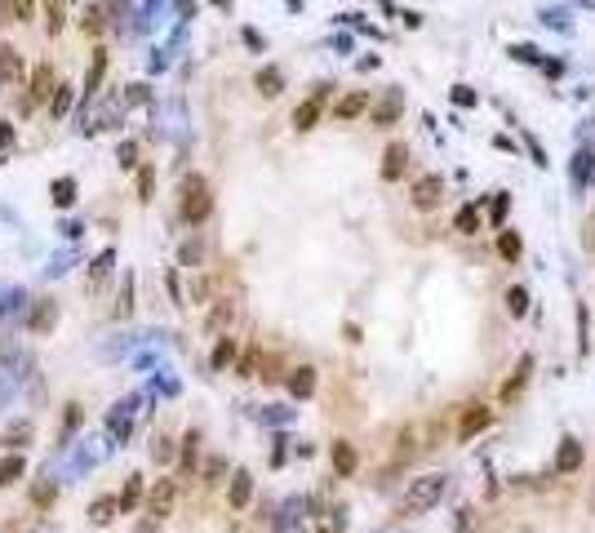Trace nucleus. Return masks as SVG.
I'll return each instance as SVG.
<instances>
[{
    "label": "nucleus",
    "mask_w": 595,
    "mask_h": 533,
    "mask_svg": "<svg viewBox=\"0 0 595 533\" xmlns=\"http://www.w3.org/2000/svg\"><path fill=\"white\" fill-rule=\"evenodd\" d=\"M444 489H449V476H440V471L436 476H418L400 498V515H426L444 498Z\"/></svg>",
    "instance_id": "nucleus-2"
},
{
    "label": "nucleus",
    "mask_w": 595,
    "mask_h": 533,
    "mask_svg": "<svg viewBox=\"0 0 595 533\" xmlns=\"http://www.w3.org/2000/svg\"><path fill=\"white\" fill-rule=\"evenodd\" d=\"M196 466H200V431H187L183 436V471L196 476Z\"/></svg>",
    "instance_id": "nucleus-20"
},
{
    "label": "nucleus",
    "mask_w": 595,
    "mask_h": 533,
    "mask_svg": "<svg viewBox=\"0 0 595 533\" xmlns=\"http://www.w3.org/2000/svg\"><path fill=\"white\" fill-rule=\"evenodd\" d=\"M72 200H76V182H72V178H58V182H54V205L67 209Z\"/></svg>",
    "instance_id": "nucleus-30"
},
{
    "label": "nucleus",
    "mask_w": 595,
    "mask_h": 533,
    "mask_svg": "<svg viewBox=\"0 0 595 533\" xmlns=\"http://www.w3.org/2000/svg\"><path fill=\"white\" fill-rule=\"evenodd\" d=\"M360 111H369V94H346V98H338V103H334L338 120H356Z\"/></svg>",
    "instance_id": "nucleus-18"
},
{
    "label": "nucleus",
    "mask_w": 595,
    "mask_h": 533,
    "mask_svg": "<svg viewBox=\"0 0 595 533\" xmlns=\"http://www.w3.org/2000/svg\"><path fill=\"white\" fill-rule=\"evenodd\" d=\"M152 458H156V462H169V458H174V440H169V436H156Z\"/></svg>",
    "instance_id": "nucleus-35"
},
{
    "label": "nucleus",
    "mask_w": 595,
    "mask_h": 533,
    "mask_svg": "<svg viewBox=\"0 0 595 533\" xmlns=\"http://www.w3.org/2000/svg\"><path fill=\"white\" fill-rule=\"evenodd\" d=\"M236 311H240V303L236 298H213V307H209V315H205V333L209 338H222V333H231V325H236Z\"/></svg>",
    "instance_id": "nucleus-3"
},
{
    "label": "nucleus",
    "mask_w": 595,
    "mask_h": 533,
    "mask_svg": "<svg viewBox=\"0 0 595 533\" xmlns=\"http://www.w3.org/2000/svg\"><path fill=\"white\" fill-rule=\"evenodd\" d=\"M31 94H27V107H36V103H49V98H54V72H49V62H40L36 72H31V85H27Z\"/></svg>",
    "instance_id": "nucleus-9"
},
{
    "label": "nucleus",
    "mask_w": 595,
    "mask_h": 533,
    "mask_svg": "<svg viewBox=\"0 0 595 533\" xmlns=\"http://www.w3.org/2000/svg\"><path fill=\"white\" fill-rule=\"evenodd\" d=\"M67 111H72V85H58V89H54V116L62 120Z\"/></svg>",
    "instance_id": "nucleus-33"
},
{
    "label": "nucleus",
    "mask_w": 595,
    "mask_h": 533,
    "mask_svg": "<svg viewBox=\"0 0 595 533\" xmlns=\"http://www.w3.org/2000/svg\"><path fill=\"white\" fill-rule=\"evenodd\" d=\"M320 111H324V98L320 94H311L307 103H298V111H293V129L298 133H307V129H316V120H320Z\"/></svg>",
    "instance_id": "nucleus-12"
},
{
    "label": "nucleus",
    "mask_w": 595,
    "mask_h": 533,
    "mask_svg": "<svg viewBox=\"0 0 595 533\" xmlns=\"http://www.w3.org/2000/svg\"><path fill=\"white\" fill-rule=\"evenodd\" d=\"M458 533H475V511H471V507L458 511Z\"/></svg>",
    "instance_id": "nucleus-40"
},
{
    "label": "nucleus",
    "mask_w": 595,
    "mask_h": 533,
    "mask_svg": "<svg viewBox=\"0 0 595 533\" xmlns=\"http://www.w3.org/2000/svg\"><path fill=\"white\" fill-rule=\"evenodd\" d=\"M213 285H218V280H213V276H191V293H187V303H205V298L213 293Z\"/></svg>",
    "instance_id": "nucleus-28"
},
{
    "label": "nucleus",
    "mask_w": 595,
    "mask_h": 533,
    "mask_svg": "<svg viewBox=\"0 0 595 533\" xmlns=\"http://www.w3.org/2000/svg\"><path fill=\"white\" fill-rule=\"evenodd\" d=\"M103 72H107V58H103V54H94V72H89V80H85V89H80L85 98L98 89V80H103Z\"/></svg>",
    "instance_id": "nucleus-32"
},
{
    "label": "nucleus",
    "mask_w": 595,
    "mask_h": 533,
    "mask_svg": "<svg viewBox=\"0 0 595 533\" xmlns=\"http://www.w3.org/2000/svg\"><path fill=\"white\" fill-rule=\"evenodd\" d=\"M45 5H49V0H45Z\"/></svg>",
    "instance_id": "nucleus-49"
},
{
    "label": "nucleus",
    "mask_w": 595,
    "mask_h": 533,
    "mask_svg": "<svg viewBox=\"0 0 595 533\" xmlns=\"http://www.w3.org/2000/svg\"><path fill=\"white\" fill-rule=\"evenodd\" d=\"M400 111H404V94H400V89H387V94H382V103H373V107H369V120H373L378 129H387V125L400 120Z\"/></svg>",
    "instance_id": "nucleus-5"
},
{
    "label": "nucleus",
    "mask_w": 595,
    "mask_h": 533,
    "mask_svg": "<svg viewBox=\"0 0 595 533\" xmlns=\"http://www.w3.org/2000/svg\"><path fill=\"white\" fill-rule=\"evenodd\" d=\"M249 498H254V476L240 466V471H231V485H227V507H231V511H244V507H249Z\"/></svg>",
    "instance_id": "nucleus-7"
},
{
    "label": "nucleus",
    "mask_w": 595,
    "mask_h": 533,
    "mask_svg": "<svg viewBox=\"0 0 595 533\" xmlns=\"http://www.w3.org/2000/svg\"><path fill=\"white\" fill-rule=\"evenodd\" d=\"M311 391H316V369H311V364H298V369H289V395H293V400H307Z\"/></svg>",
    "instance_id": "nucleus-15"
},
{
    "label": "nucleus",
    "mask_w": 595,
    "mask_h": 533,
    "mask_svg": "<svg viewBox=\"0 0 595 533\" xmlns=\"http://www.w3.org/2000/svg\"><path fill=\"white\" fill-rule=\"evenodd\" d=\"M205 254H209L205 236H187L183 245H178V266H187V271H200V266H205Z\"/></svg>",
    "instance_id": "nucleus-11"
},
{
    "label": "nucleus",
    "mask_w": 595,
    "mask_h": 533,
    "mask_svg": "<svg viewBox=\"0 0 595 533\" xmlns=\"http://www.w3.org/2000/svg\"><path fill=\"white\" fill-rule=\"evenodd\" d=\"M23 72V58H18V49H9V45H0V89L13 85Z\"/></svg>",
    "instance_id": "nucleus-17"
},
{
    "label": "nucleus",
    "mask_w": 595,
    "mask_h": 533,
    "mask_svg": "<svg viewBox=\"0 0 595 533\" xmlns=\"http://www.w3.org/2000/svg\"><path fill=\"white\" fill-rule=\"evenodd\" d=\"M511 58H524V62H542V54H538L533 45H516V49H511Z\"/></svg>",
    "instance_id": "nucleus-41"
},
{
    "label": "nucleus",
    "mask_w": 595,
    "mask_h": 533,
    "mask_svg": "<svg viewBox=\"0 0 595 533\" xmlns=\"http://www.w3.org/2000/svg\"><path fill=\"white\" fill-rule=\"evenodd\" d=\"M27 476V462L18 454H9L5 462H0V489H9V485H18V480Z\"/></svg>",
    "instance_id": "nucleus-21"
},
{
    "label": "nucleus",
    "mask_w": 595,
    "mask_h": 533,
    "mask_svg": "<svg viewBox=\"0 0 595 533\" xmlns=\"http://www.w3.org/2000/svg\"><path fill=\"white\" fill-rule=\"evenodd\" d=\"M506 307H511V315H524V311H528V293L516 285V289L506 293Z\"/></svg>",
    "instance_id": "nucleus-34"
},
{
    "label": "nucleus",
    "mask_w": 595,
    "mask_h": 533,
    "mask_svg": "<svg viewBox=\"0 0 595 533\" xmlns=\"http://www.w3.org/2000/svg\"><path fill=\"white\" fill-rule=\"evenodd\" d=\"M115 515H120V498L103 493V498H94V503H89V520H94V524H111Z\"/></svg>",
    "instance_id": "nucleus-16"
},
{
    "label": "nucleus",
    "mask_w": 595,
    "mask_h": 533,
    "mask_svg": "<svg viewBox=\"0 0 595 533\" xmlns=\"http://www.w3.org/2000/svg\"><path fill=\"white\" fill-rule=\"evenodd\" d=\"M453 103H458V107H475V94H471L467 85H458V89H453Z\"/></svg>",
    "instance_id": "nucleus-43"
},
{
    "label": "nucleus",
    "mask_w": 595,
    "mask_h": 533,
    "mask_svg": "<svg viewBox=\"0 0 595 533\" xmlns=\"http://www.w3.org/2000/svg\"><path fill=\"white\" fill-rule=\"evenodd\" d=\"M27 440H31V422H13V427L5 431V444H9V449H23Z\"/></svg>",
    "instance_id": "nucleus-31"
},
{
    "label": "nucleus",
    "mask_w": 595,
    "mask_h": 533,
    "mask_svg": "<svg viewBox=\"0 0 595 533\" xmlns=\"http://www.w3.org/2000/svg\"><path fill=\"white\" fill-rule=\"evenodd\" d=\"M27 9H31V0H5V18H13V23H23Z\"/></svg>",
    "instance_id": "nucleus-36"
},
{
    "label": "nucleus",
    "mask_w": 595,
    "mask_h": 533,
    "mask_svg": "<svg viewBox=\"0 0 595 533\" xmlns=\"http://www.w3.org/2000/svg\"><path fill=\"white\" fill-rule=\"evenodd\" d=\"M498 254H502L506 262H520V254H524L520 231H498Z\"/></svg>",
    "instance_id": "nucleus-24"
},
{
    "label": "nucleus",
    "mask_w": 595,
    "mask_h": 533,
    "mask_svg": "<svg viewBox=\"0 0 595 533\" xmlns=\"http://www.w3.org/2000/svg\"><path fill=\"white\" fill-rule=\"evenodd\" d=\"M453 227L462 231V236H475V231H480V205H467V209H458Z\"/></svg>",
    "instance_id": "nucleus-25"
},
{
    "label": "nucleus",
    "mask_w": 595,
    "mask_h": 533,
    "mask_svg": "<svg viewBox=\"0 0 595 533\" xmlns=\"http://www.w3.org/2000/svg\"><path fill=\"white\" fill-rule=\"evenodd\" d=\"M222 471H227V462H222V458H213V462L205 466V480H209V485H218V476H222Z\"/></svg>",
    "instance_id": "nucleus-42"
},
{
    "label": "nucleus",
    "mask_w": 595,
    "mask_h": 533,
    "mask_svg": "<svg viewBox=\"0 0 595 533\" xmlns=\"http://www.w3.org/2000/svg\"><path fill=\"white\" fill-rule=\"evenodd\" d=\"M356 466H360L356 449L346 444V440H338V444H334V471H338V476H356Z\"/></svg>",
    "instance_id": "nucleus-19"
},
{
    "label": "nucleus",
    "mask_w": 595,
    "mask_h": 533,
    "mask_svg": "<svg viewBox=\"0 0 595 533\" xmlns=\"http://www.w3.org/2000/svg\"><path fill=\"white\" fill-rule=\"evenodd\" d=\"M178 503V480H156V489L147 493V515L152 520H169Z\"/></svg>",
    "instance_id": "nucleus-4"
},
{
    "label": "nucleus",
    "mask_w": 595,
    "mask_h": 533,
    "mask_svg": "<svg viewBox=\"0 0 595 533\" xmlns=\"http://www.w3.org/2000/svg\"><path fill=\"white\" fill-rule=\"evenodd\" d=\"M138 503H142V476H129V485H125V493H120V515L134 511Z\"/></svg>",
    "instance_id": "nucleus-26"
},
{
    "label": "nucleus",
    "mask_w": 595,
    "mask_h": 533,
    "mask_svg": "<svg viewBox=\"0 0 595 533\" xmlns=\"http://www.w3.org/2000/svg\"><path fill=\"white\" fill-rule=\"evenodd\" d=\"M80 27H85V31H103V9H85V13H80Z\"/></svg>",
    "instance_id": "nucleus-37"
},
{
    "label": "nucleus",
    "mask_w": 595,
    "mask_h": 533,
    "mask_svg": "<svg viewBox=\"0 0 595 533\" xmlns=\"http://www.w3.org/2000/svg\"><path fill=\"white\" fill-rule=\"evenodd\" d=\"M404 169H409V147L404 142H391L387 156H382V178L395 182V178H404Z\"/></svg>",
    "instance_id": "nucleus-13"
},
{
    "label": "nucleus",
    "mask_w": 595,
    "mask_h": 533,
    "mask_svg": "<svg viewBox=\"0 0 595 533\" xmlns=\"http://www.w3.org/2000/svg\"><path fill=\"white\" fill-rule=\"evenodd\" d=\"M320 533H329V529H320Z\"/></svg>",
    "instance_id": "nucleus-48"
},
{
    "label": "nucleus",
    "mask_w": 595,
    "mask_h": 533,
    "mask_svg": "<svg viewBox=\"0 0 595 533\" xmlns=\"http://www.w3.org/2000/svg\"><path fill=\"white\" fill-rule=\"evenodd\" d=\"M528 369H533V356H524V360H520V369H516V378H511L506 387H502V400H506V405H511V400H516V395L524 391V382H528Z\"/></svg>",
    "instance_id": "nucleus-23"
},
{
    "label": "nucleus",
    "mask_w": 595,
    "mask_h": 533,
    "mask_svg": "<svg viewBox=\"0 0 595 533\" xmlns=\"http://www.w3.org/2000/svg\"><path fill=\"white\" fill-rule=\"evenodd\" d=\"M591 174H595V156H591V152H577V156H573V182H577V187H586Z\"/></svg>",
    "instance_id": "nucleus-27"
},
{
    "label": "nucleus",
    "mask_w": 595,
    "mask_h": 533,
    "mask_svg": "<svg viewBox=\"0 0 595 533\" xmlns=\"http://www.w3.org/2000/svg\"><path fill=\"white\" fill-rule=\"evenodd\" d=\"M577 466H582V444H577L573 436H569V440H560V454H555V471H560V476H573Z\"/></svg>",
    "instance_id": "nucleus-14"
},
{
    "label": "nucleus",
    "mask_w": 595,
    "mask_h": 533,
    "mask_svg": "<svg viewBox=\"0 0 595 533\" xmlns=\"http://www.w3.org/2000/svg\"><path fill=\"white\" fill-rule=\"evenodd\" d=\"M506 209H511V196L498 191V196H493V223H502V218H506Z\"/></svg>",
    "instance_id": "nucleus-38"
},
{
    "label": "nucleus",
    "mask_w": 595,
    "mask_h": 533,
    "mask_svg": "<svg viewBox=\"0 0 595 533\" xmlns=\"http://www.w3.org/2000/svg\"><path fill=\"white\" fill-rule=\"evenodd\" d=\"M280 89H285V72H280V67H262V72H258V94L276 98Z\"/></svg>",
    "instance_id": "nucleus-22"
},
{
    "label": "nucleus",
    "mask_w": 595,
    "mask_h": 533,
    "mask_svg": "<svg viewBox=\"0 0 595 533\" xmlns=\"http://www.w3.org/2000/svg\"><path fill=\"white\" fill-rule=\"evenodd\" d=\"M582 245H586V249H591V254H595V218L586 223V236H582Z\"/></svg>",
    "instance_id": "nucleus-47"
},
{
    "label": "nucleus",
    "mask_w": 595,
    "mask_h": 533,
    "mask_svg": "<svg viewBox=\"0 0 595 533\" xmlns=\"http://www.w3.org/2000/svg\"><path fill=\"white\" fill-rule=\"evenodd\" d=\"M54 493H58L54 485H36V493H31V498H36V503L45 507V503H54Z\"/></svg>",
    "instance_id": "nucleus-45"
},
{
    "label": "nucleus",
    "mask_w": 595,
    "mask_h": 533,
    "mask_svg": "<svg viewBox=\"0 0 595 533\" xmlns=\"http://www.w3.org/2000/svg\"><path fill=\"white\" fill-rule=\"evenodd\" d=\"M107 266H111V254H103V258L94 262V280H103V276H107Z\"/></svg>",
    "instance_id": "nucleus-46"
},
{
    "label": "nucleus",
    "mask_w": 595,
    "mask_h": 533,
    "mask_svg": "<svg viewBox=\"0 0 595 533\" xmlns=\"http://www.w3.org/2000/svg\"><path fill=\"white\" fill-rule=\"evenodd\" d=\"M489 418H493V413H489L484 405H467V409H462V422H458V440L480 436V431L489 427Z\"/></svg>",
    "instance_id": "nucleus-10"
},
{
    "label": "nucleus",
    "mask_w": 595,
    "mask_h": 533,
    "mask_svg": "<svg viewBox=\"0 0 595 533\" xmlns=\"http://www.w3.org/2000/svg\"><path fill=\"white\" fill-rule=\"evenodd\" d=\"M138 200H152V169L138 174Z\"/></svg>",
    "instance_id": "nucleus-44"
},
{
    "label": "nucleus",
    "mask_w": 595,
    "mask_h": 533,
    "mask_svg": "<svg viewBox=\"0 0 595 533\" xmlns=\"http://www.w3.org/2000/svg\"><path fill=\"white\" fill-rule=\"evenodd\" d=\"M258 360H262L258 347H244V356L236 360V374H240V378H258Z\"/></svg>",
    "instance_id": "nucleus-29"
},
{
    "label": "nucleus",
    "mask_w": 595,
    "mask_h": 533,
    "mask_svg": "<svg viewBox=\"0 0 595 533\" xmlns=\"http://www.w3.org/2000/svg\"><path fill=\"white\" fill-rule=\"evenodd\" d=\"M49 325H54V307H40L36 315H31V329H36V333H40V329H49Z\"/></svg>",
    "instance_id": "nucleus-39"
},
{
    "label": "nucleus",
    "mask_w": 595,
    "mask_h": 533,
    "mask_svg": "<svg viewBox=\"0 0 595 533\" xmlns=\"http://www.w3.org/2000/svg\"><path fill=\"white\" fill-rule=\"evenodd\" d=\"M444 200V178L440 174H422L418 182H413V205L418 209H436Z\"/></svg>",
    "instance_id": "nucleus-6"
},
{
    "label": "nucleus",
    "mask_w": 595,
    "mask_h": 533,
    "mask_svg": "<svg viewBox=\"0 0 595 533\" xmlns=\"http://www.w3.org/2000/svg\"><path fill=\"white\" fill-rule=\"evenodd\" d=\"M236 360H240V342L231 338V333H222V338H213V356H209V369H213V374H227Z\"/></svg>",
    "instance_id": "nucleus-8"
},
{
    "label": "nucleus",
    "mask_w": 595,
    "mask_h": 533,
    "mask_svg": "<svg viewBox=\"0 0 595 533\" xmlns=\"http://www.w3.org/2000/svg\"><path fill=\"white\" fill-rule=\"evenodd\" d=\"M178 213H183L187 227H200L209 213H213V196H209V182L200 174H187L183 187H178Z\"/></svg>",
    "instance_id": "nucleus-1"
}]
</instances>
